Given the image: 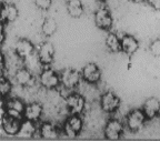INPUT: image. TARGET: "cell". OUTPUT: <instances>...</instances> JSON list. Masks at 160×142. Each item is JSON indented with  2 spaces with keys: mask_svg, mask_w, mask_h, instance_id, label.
<instances>
[{
  "mask_svg": "<svg viewBox=\"0 0 160 142\" xmlns=\"http://www.w3.org/2000/svg\"><path fill=\"white\" fill-rule=\"evenodd\" d=\"M63 132L70 138H76L83 129V120L79 115H70L63 123Z\"/></svg>",
  "mask_w": 160,
  "mask_h": 142,
  "instance_id": "obj_1",
  "label": "cell"
},
{
  "mask_svg": "<svg viewBox=\"0 0 160 142\" xmlns=\"http://www.w3.org/2000/svg\"><path fill=\"white\" fill-rule=\"evenodd\" d=\"M39 82L45 89L52 90L61 85L60 75L52 69H42L39 73Z\"/></svg>",
  "mask_w": 160,
  "mask_h": 142,
  "instance_id": "obj_2",
  "label": "cell"
},
{
  "mask_svg": "<svg viewBox=\"0 0 160 142\" xmlns=\"http://www.w3.org/2000/svg\"><path fill=\"white\" fill-rule=\"evenodd\" d=\"M146 120H147V117H146L142 109H133L126 117V127L130 131L135 132L143 127Z\"/></svg>",
  "mask_w": 160,
  "mask_h": 142,
  "instance_id": "obj_3",
  "label": "cell"
},
{
  "mask_svg": "<svg viewBox=\"0 0 160 142\" xmlns=\"http://www.w3.org/2000/svg\"><path fill=\"white\" fill-rule=\"evenodd\" d=\"M22 120L23 119L21 118L13 117L11 115H8L7 112H3L2 119H1L2 130L8 135H18L22 125Z\"/></svg>",
  "mask_w": 160,
  "mask_h": 142,
  "instance_id": "obj_4",
  "label": "cell"
},
{
  "mask_svg": "<svg viewBox=\"0 0 160 142\" xmlns=\"http://www.w3.org/2000/svg\"><path fill=\"white\" fill-rule=\"evenodd\" d=\"M60 79H61V86L65 89H75L79 86L80 80H82L81 71L70 68L66 69L60 75Z\"/></svg>",
  "mask_w": 160,
  "mask_h": 142,
  "instance_id": "obj_5",
  "label": "cell"
},
{
  "mask_svg": "<svg viewBox=\"0 0 160 142\" xmlns=\"http://www.w3.org/2000/svg\"><path fill=\"white\" fill-rule=\"evenodd\" d=\"M26 105H25V102L19 98H7L5 99L3 109H5V112H7L8 115L23 119Z\"/></svg>",
  "mask_w": 160,
  "mask_h": 142,
  "instance_id": "obj_6",
  "label": "cell"
},
{
  "mask_svg": "<svg viewBox=\"0 0 160 142\" xmlns=\"http://www.w3.org/2000/svg\"><path fill=\"white\" fill-rule=\"evenodd\" d=\"M100 107L106 113L116 112L120 107V98L112 91H107L100 98Z\"/></svg>",
  "mask_w": 160,
  "mask_h": 142,
  "instance_id": "obj_7",
  "label": "cell"
},
{
  "mask_svg": "<svg viewBox=\"0 0 160 142\" xmlns=\"http://www.w3.org/2000/svg\"><path fill=\"white\" fill-rule=\"evenodd\" d=\"M66 107L70 115H81L85 111L86 99L79 93H71L66 98Z\"/></svg>",
  "mask_w": 160,
  "mask_h": 142,
  "instance_id": "obj_8",
  "label": "cell"
},
{
  "mask_svg": "<svg viewBox=\"0 0 160 142\" xmlns=\"http://www.w3.org/2000/svg\"><path fill=\"white\" fill-rule=\"evenodd\" d=\"M95 23L98 28L102 30H109L112 27V16L107 7L101 6L100 8H98V10L95 12Z\"/></svg>",
  "mask_w": 160,
  "mask_h": 142,
  "instance_id": "obj_9",
  "label": "cell"
},
{
  "mask_svg": "<svg viewBox=\"0 0 160 142\" xmlns=\"http://www.w3.org/2000/svg\"><path fill=\"white\" fill-rule=\"evenodd\" d=\"M81 77L89 85H96L101 79V70L96 63H87L81 70Z\"/></svg>",
  "mask_w": 160,
  "mask_h": 142,
  "instance_id": "obj_10",
  "label": "cell"
},
{
  "mask_svg": "<svg viewBox=\"0 0 160 142\" xmlns=\"http://www.w3.org/2000/svg\"><path fill=\"white\" fill-rule=\"evenodd\" d=\"M37 57L42 66L51 65L55 60V47L50 42H42L39 46Z\"/></svg>",
  "mask_w": 160,
  "mask_h": 142,
  "instance_id": "obj_11",
  "label": "cell"
},
{
  "mask_svg": "<svg viewBox=\"0 0 160 142\" xmlns=\"http://www.w3.org/2000/svg\"><path fill=\"white\" fill-rule=\"evenodd\" d=\"M125 125L118 119H110L105 127V135L109 140H118L123 135Z\"/></svg>",
  "mask_w": 160,
  "mask_h": 142,
  "instance_id": "obj_12",
  "label": "cell"
},
{
  "mask_svg": "<svg viewBox=\"0 0 160 142\" xmlns=\"http://www.w3.org/2000/svg\"><path fill=\"white\" fill-rule=\"evenodd\" d=\"M35 52V46L28 39H19L16 42L15 53L21 59H27L31 57Z\"/></svg>",
  "mask_w": 160,
  "mask_h": 142,
  "instance_id": "obj_13",
  "label": "cell"
},
{
  "mask_svg": "<svg viewBox=\"0 0 160 142\" xmlns=\"http://www.w3.org/2000/svg\"><path fill=\"white\" fill-rule=\"evenodd\" d=\"M142 111L147 119H153L160 113V100L158 98H148L142 105Z\"/></svg>",
  "mask_w": 160,
  "mask_h": 142,
  "instance_id": "obj_14",
  "label": "cell"
},
{
  "mask_svg": "<svg viewBox=\"0 0 160 142\" xmlns=\"http://www.w3.org/2000/svg\"><path fill=\"white\" fill-rule=\"evenodd\" d=\"M16 83L20 87H29L33 83V75L31 70L28 68H20L15 72L13 76Z\"/></svg>",
  "mask_w": 160,
  "mask_h": 142,
  "instance_id": "obj_15",
  "label": "cell"
},
{
  "mask_svg": "<svg viewBox=\"0 0 160 142\" xmlns=\"http://www.w3.org/2000/svg\"><path fill=\"white\" fill-rule=\"evenodd\" d=\"M139 49V41L131 35L121 36V51L126 55L131 56Z\"/></svg>",
  "mask_w": 160,
  "mask_h": 142,
  "instance_id": "obj_16",
  "label": "cell"
},
{
  "mask_svg": "<svg viewBox=\"0 0 160 142\" xmlns=\"http://www.w3.org/2000/svg\"><path fill=\"white\" fill-rule=\"evenodd\" d=\"M43 112L42 105L38 102H31L26 105L25 113H23V119H27L32 121V122H38L41 118Z\"/></svg>",
  "mask_w": 160,
  "mask_h": 142,
  "instance_id": "obj_17",
  "label": "cell"
},
{
  "mask_svg": "<svg viewBox=\"0 0 160 142\" xmlns=\"http://www.w3.org/2000/svg\"><path fill=\"white\" fill-rule=\"evenodd\" d=\"M18 16H19V11L15 5L9 2L2 3V9H1V23L2 25L13 22L18 18Z\"/></svg>",
  "mask_w": 160,
  "mask_h": 142,
  "instance_id": "obj_18",
  "label": "cell"
},
{
  "mask_svg": "<svg viewBox=\"0 0 160 142\" xmlns=\"http://www.w3.org/2000/svg\"><path fill=\"white\" fill-rule=\"evenodd\" d=\"M39 133L45 139H55L59 135V130L53 123L42 122L39 127Z\"/></svg>",
  "mask_w": 160,
  "mask_h": 142,
  "instance_id": "obj_19",
  "label": "cell"
},
{
  "mask_svg": "<svg viewBox=\"0 0 160 142\" xmlns=\"http://www.w3.org/2000/svg\"><path fill=\"white\" fill-rule=\"evenodd\" d=\"M67 11L70 17L80 18L83 15V11H85L82 1L81 0H68Z\"/></svg>",
  "mask_w": 160,
  "mask_h": 142,
  "instance_id": "obj_20",
  "label": "cell"
},
{
  "mask_svg": "<svg viewBox=\"0 0 160 142\" xmlns=\"http://www.w3.org/2000/svg\"><path fill=\"white\" fill-rule=\"evenodd\" d=\"M106 47L110 52L117 53L121 51V37L116 33H109L106 38Z\"/></svg>",
  "mask_w": 160,
  "mask_h": 142,
  "instance_id": "obj_21",
  "label": "cell"
},
{
  "mask_svg": "<svg viewBox=\"0 0 160 142\" xmlns=\"http://www.w3.org/2000/svg\"><path fill=\"white\" fill-rule=\"evenodd\" d=\"M37 131V127H36V122H32L30 120L23 119L22 120V125L20 128V131L18 133V135H21V137H31L33 133H36Z\"/></svg>",
  "mask_w": 160,
  "mask_h": 142,
  "instance_id": "obj_22",
  "label": "cell"
},
{
  "mask_svg": "<svg viewBox=\"0 0 160 142\" xmlns=\"http://www.w3.org/2000/svg\"><path fill=\"white\" fill-rule=\"evenodd\" d=\"M57 22L56 20L52 19V18H47L42 22V26H41V31L42 33L46 36V37H51L56 33L57 31Z\"/></svg>",
  "mask_w": 160,
  "mask_h": 142,
  "instance_id": "obj_23",
  "label": "cell"
},
{
  "mask_svg": "<svg viewBox=\"0 0 160 142\" xmlns=\"http://www.w3.org/2000/svg\"><path fill=\"white\" fill-rule=\"evenodd\" d=\"M11 89H12L11 81L6 76H1V80H0V93H1V97H2L3 100L8 98V95L11 92Z\"/></svg>",
  "mask_w": 160,
  "mask_h": 142,
  "instance_id": "obj_24",
  "label": "cell"
},
{
  "mask_svg": "<svg viewBox=\"0 0 160 142\" xmlns=\"http://www.w3.org/2000/svg\"><path fill=\"white\" fill-rule=\"evenodd\" d=\"M149 49L152 56H155V57H160V38L159 39L153 40L152 42H151V45H150Z\"/></svg>",
  "mask_w": 160,
  "mask_h": 142,
  "instance_id": "obj_25",
  "label": "cell"
},
{
  "mask_svg": "<svg viewBox=\"0 0 160 142\" xmlns=\"http://www.w3.org/2000/svg\"><path fill=\"white\" fill-rule=\"evenodd\" d=\"M35 3L39 9L48 10L50 7H51L52 0H35Z\"/></svg>",
  "mask_w": 160,
  "mask_h": 142,
  "instance_id": "obj_26",
  "label": "cell"
},
{
  "mask_svg": "<svg viewBox=\"0 0 160 142\" xmlns=\"http://www.w3.org/2000/svg\"><path fill=\"white\" fill-rule=\"evenodd\" d=\"M148 5L155 10H160V0H146Z\"/></svg>",
  "mask_w": 160,
  "mask_h": 142,
  "instance_id": "obj_27",
  "label": "cell"
},
{
  "mask_svg": "<svg viewBox=\"0 0 160 142\" xmlns=\"http://www.w3.org/2000/svg\"><path fill=\"white\" fill-rule=\"evenodd\" d=\"M133 2H136V3H139V2H142L143 0H132Z\"/></svg>",
  "mask_w": 160,
  "mask_h": 142,
  "instance_id": "obj_28",
  "label": "cell"
},
{
  "mask_svg": "<svg viewBox=\"0 0 160 142\" xmlns=\"http://www.w3.org/2000/svg\"><path fill=\"white\" fill-rule=\"evenodd\" d=\"M100 1H107V0H100Z\"/></svg>",
  "mask_w": 160,
  "mask_h": 142,
  "instance_id": "obj_29",
  "label": "cell"
}]
</instances>
